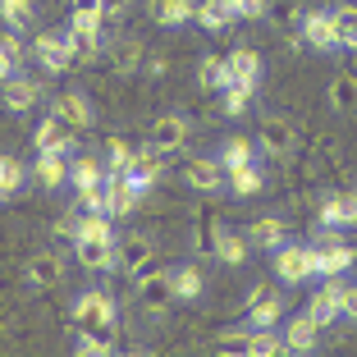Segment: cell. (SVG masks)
Instances as JSON below:
<instances>
[{
	"mask_svg": "<svg viewBox=\"0 0 357 357\" xmlns=\"http://www.w3.org/2000/svg\"><path fill=\"white\" fill-rule=\"evenodd\" d=\"M74 330H87V335H110L115 330V294L110 289H87V294L74 298Z\"/></svg>",
	"mask_w": 357,
	"mask_h": 357,
	"instance_id": "1",
	"label": "cell"
},
{
	"mask_svg": "<svg viewBox=\"0 0 357 357\" xmlns=\"http://www.w3.org/2000/svg\"><path fill=\"white\" fill-rule=\"evenodd\" d=\"M32 55H37V64L46 74H64L78 60V46L69 42V32H37L32 37Z\"/></svg>",
	"mask_w": 357,
	"mask_h": 357,
	"instance_id": "2",
	"label": "cell"
},
{
	"mask_svg": "<svg viewBox=\"0 0 357 357\" xmlns=\"http://www.w3.org/2000/svg\"><path fill=\"white\" fill-rule=\"evenodd\" d=\"M303 42L321 55H335L344 51V37H339V19L335 10H307L303 14Z\"/></svg>",
	"mask_w": 357,
	"mask_h": 357,
	"instance_id": "3",
	"label": "cell"
},
{
	"mask_svg": "<svg viewBox=\"0 0 357 357\" xmlns=\"http://www.w3.org/2000/svg\"><path fill=\"white\" fill-rule=\"evenodd\" d=\"M243 326L248 330H275L284 326V298L266 284H257L252 294H248V312H243Z\"/></svg>",
	"mask_w": 357,
	"mask_h": 357,
	"instance_id": "4",
	"label": "cell"
},
{
	"mask_svg": "<svg viewBox=\"0 0 357 357\" xmlns=\"http://www.w3.org/2000/svg\"><path fill=\"white\" fill-rule=\"evenodd\" d=\"M64 32H69V42L78 46V60L83 55H96L105 42V14H92V10H69V23H64Z\"/></svg>",
	"mask_w": 357,
	"mask_h": 357,
	"instance_id": "5",
	"label": "cell"
},
{
	"mask_svg": "<svg viewBox=\"0 0 357 357\" xmlns=\"http://www.w3.org/2000/svg\"><path fill=\"white\" fill-rule=\"evenodd\" d=\"M137 303L147 307L151 316H160L169 303H178L174 298V271H147V275H137Z\"/></svg>",
	"mask_w": 357,
	"mask_h": 357,
	"instance_id": "6",
	"label": "cell"
},
{
	"mask_svg": "<svg viewBox=\"0 0 357 357\" xmlns=\"http://www.w3.org/2000/svg\"><path fill=\"white\" fill-rule=\"evenodd\" d=\"M353 261H357V248H348V243H321V248H312L316 280H339L344 271H353Z\"/></svg>",
	"mask_w": 357,
	"mask_h": 357,
	"instance_id": "7",
	"label": "cell"
},
{
	"mask_svg": "<svg viewBox=\"0 0 357 357\" xmlns=\"http://www.w3.org/2000/svg\"><path fill=\"white\" fill-rule=\"evenodd\" d=\"M275 275H280V284H307L316 280L312 275V248H298V243H284V248H275Z\"/></svg>",
	"mask_w": 357,
	"mask_h": 357,
	"instance_id": "8",
	"label": "cell"
},
{
	"mask_svg": "<svg viewBox=\"0 0 357 357\" xmlns=\"http://www.w3.org/2000/svg\"><path fill=\"white\" fill-rule=\"evenodd\" d=\"M280 335H284V353H316L326 326L312 312H303V316H289V326H280Z\"/></svg>",
	"mask_w": 357,
	"mask_h": 357,
	"instance_id": "9",
	"label": "cell"
},
{
	"mask_svg": "<svg viewBox=\"0 0 357 357\" xmlns=\"http://www.w3.org/2000/svg\"><path fill=\"white\" fill-rule=\"evenodd\" d=\"M74 142H78V128L69 124V119H60L55 110L37 124V133H32V151H74Z\"/></svg>",
	"mask_w": 357,
	"mask_h": 357,
	"instance_id": "10",
	"label": "cell"
},
{
	"mask_svg": "<svg viewBox=\"0 0 357 357\" xmlns=\"http://www.w3.org/2000/svg\"><path fill=\"white\" fill-rule=\"evenodd\" d=\"M188 142V119L178 115V110H169V115H156L151 119V128H147V147H156V151H178Z\"/></svg>",
	"mask_w": 357,
	"mask_h": 357,
	"instance_id": "11",
	"label": "cell"
},
{
	"mask_svg": "<svg viewBox=\"0 0 357 357\" xmlns=\"http://www.w3.org/2000/svg\"><path fill=\"white\" fill-rule=\"evenodd\" d=\"M183 178L197 192H225V169L215 156H188L183 160Z\"/></svg>",
	"mask_w": 357,
	"mask_h": 357,
	"instance_id": "12",
	"label": "cell"
},
{
	"mask_svg": "<svg viewBox=\"0 0 357 357\" xmlns=\"http://www.w3.org/2000/svg\"><path fill=\"white\" fill-rule=\"evenodd\" d=\"M321 225H326L330 234L357 229V192H335V197L321 202Z\"/></svg>",
	"mask_w": 357,
	"mask_h": 357,
	"instance_id": "13",
	"label": "cell"
},
{
	"mask_svg": "<svg viewBox=\"0 0 357 357\" xmlns=\"http://www.w3.org/2000/svg\"><path fill=\"white\" fill-rule=\"evenodd\" d=\"M151 257H156L151 238H142V234H128V238H119V271H124L128 280L147 275V271H151Z\"/></svg>",
	"mask_w": 357,
	"mask_h": 357,
	"instance_id": "14",
	"label": "cell"
},
{
	"mask_svg": "<svg viewBox=\"0 0 357 357\" xmlns=\"http://www.w3.org/2000/svg\"><path fill=\"white\" fill-rule=\"evenodd\" d=\"M257 147H261L266 156H289V151H294V128H289V119L261 115V128H257Z\"/></svg>",
	"mask_w": 357,
	"mask_h": 357,
	"instance_id": "15",
	"label": "cell"
},
{
	"mask_svg": "<svg viewBox=\"0 0 357 357\" xmlns=\"http://www.w3.org/2000/svg\"><path fill=\"white\" fill-rule=\"evenodd\" d=\"M105 160L92 156V151H78V156H69V188L83 192V188H101L105 183Z\"/></svg>",
	"mask_w": 357,
	"mask_h": 357,
	"instance_id": "16",
	"label": "cell"
},
{
	"mask_svg": "<svg viewBox=\"0 0 357 357\" xmlns=\"http://www.w3.org/2000/svg\"><path fill=\"white\" fill-rule=\"evenodd\" d=\"M307 312H312L316 321H321V326H335L339 316H344V284L326 280L312 298H307Z\"/></svg>",
	"mask_w": 357,
	"mask_h": 357,
	"instance_id": "17",
	"label": "cell"
},
{
	"mask_svg": "<svg viewBox=\"0 0 357 357\" xmlns=\"http://www.w3.org/2000/svg\"><path fill=\"white\" fill-rule=\"evenodd\" d=\"M137 188L128 183V174H110L105 178V215L110 220H124V215H133V206H137Z\"/></svg>",
	"mask_w": 357,
	"mask_h": 357,
	"instance_id": "18",
	"label": "cell"
},
{
	"mask_svg": "<svg viewBox=\"0 0 357 357\" xmlns=\"http://www.w3.org/2000/svg\"><path fill=\"white\" fill-rule=\"evenodd\" d=\"M32 174H37L42 188H64L69 183V151H37Z\"/></svg>",
	"mask_w": 357,
	"mask_h": 357,
	"instance_id": "19",
	"label": "cell"
},
{
	"mask_svg": "<svg viewBox=\"0 0 357 357\" xmlns=\"http://www.w3.org/2000/svg\"><path fill=\"white\" fill-rule=\"evenodd\" d=\"M225 225L215 220V211L211 206H197L192 211V252L197 257H215V238H220Z\"/></svg>",
	"mask_w": 357,
	"mask_h": 357,
	"instance_id": "20",
	"label": "cell"
},
{
	"mask_svg": "<svg viewBox=\"0 0 357 357\" xmlns=\"http://www.w3.org/2000/svg\"><path fill=\"white\" fill-rule=\"evenodd\" d=\"M0 101H5V110L23 115V110H32V105L42 101V83H32V78H19V74H14L10 83L0 87Z\"/></svg>",
	"mask_w": 357,
	"mask_h": 357,
	"instance_id": "21",
	"label": "cell"
},
{
	"mask_svg": "<svg viewBox=\"0 0 357 357\" xmlns=\"http://www.w3.org/2000/svg\"><path fill=\"white\" fill-rule=\"evenodd\" d=\"M248 238H252V248H261V252H275V248L289 243V225H284L280 215H261V220H252Z\"/></svg>",
	"mask_w": 357,
	"mask_h": 357,
	"instance_id": "22",
	"label": "cell"
},
{
	"mask_svg": "<svg viewBox=\"0 0 357 357\" xmlns=\"http://www.w3.org/2000/svg\"><path fill=\"white\" fill-rule=\"evenodd\" d=\"M64 280V261L55 252H32L28 261V284L32 289H55V284Z\"/></svg>",
	"mask_w": 357,
	"mask_h": 357,
	"instance_id": "23",
	"label": "cell"
},
{
	"mask_svg": "<svg viewBox=\"0 0 357 357\" xmlns=\"http://www.w3.org/2000/svg\"><path fill=\"white\" fill-rule=\"evenodd\" d=\"M248 252H252V238L225 225L220 238H215V261H220V266H243V261H248Z\"/></svg>",
	"mask_w": 357,
	"mask_h": 357,
	"instance_id": "24",
	"label": "cell"
},
{
	"mask_svg": "<svg viewBox=\"0 0 357 357\" xmlns=\"http://www.w3.org/2000/svg\"><path fill=\"white\" fill-rule=\"evenodd\" d=\"M257 151H261V147H252L248 137H225L220 147H215V160H220V169H225V174H229V169L257 165Z\"/></svg>",
	"mask_w": 357,
	"mask_h": 357,
	"instance_id": "25",
	"label": "cell"
},
{
	"mask_svg": "<svg viewBox=\"0 0 357 357\" xmlns=\"http://www.w3.org/2000/svg\"><path fill=\"white\" fill-rule=\"evenodd\" d=\"M225 60H229L234 83H252V87H261V55H257L252 46H234Z\"/></svg>",
	"mask_w": 357,
	"mask_h": 357,
	"instance_id": "26",
	"label": "cell"
},
{
	"mask_svg": "<svg viewBox=\"0 0 357 357\" xmlns=\"http://www.w3.org/2000/svg\"><path fill=\"white\" fill-rule=\"evenodd\" d=\"M55 115L60 119H69V124L83 133V128H92V101H87L83 92H64V96H55Z\"/></svg>",
	"mask_w": 357,
	"mask_h": 357,
	"instance_id": "27",
	"label": "cell"
},
{
	"mask_svg": "<svg viewBox=\"0 0 357 357\" xmlns=\"http://www.w3.org/2000/svg\"><path fill=\"white\" fill-rule=\"evenodd\" d=\"M234 19H238V5L234 0H197V23L206 32H225Z\"/></svg>",
	"mask_w": 357,
	"mask_h": 357,
	"instance_id": "28",
	"label": "cell"
},
{
	"mask_svg": "<svg viewBox=\"0 0 357 357\" xmlns=\"http://www.w3.org/2000/svg\"><path fill=\"white\" fill-rule=\"evenodd\" d=\"M151 19L160 28H183L188 19H197V0H151Z\"/></svg>",
	"mask_w": 357,
	"mask_h": 357,
	"instance_id": "29",
	"label": "cell"
},
{
	"mask_svg": "<svg viewBox=\"0 0 357 357\" xmlns=\"http://www.w3.org/2000/svg\"><path fill=\"white\" fill-rule=\"evenodd\" d=\"M261 188H266V174L257 165H243L225 174V192H234V197H257Z\"/></svg>",
	"mask_w": 357,
	"mask_h": 357,
	"instance_id": "30",
	"label": "cell"
},
{
	"mask_svg": "<svg viewBox=\"0 0 357 357\" xmlns=\"http://www.w3.org/2000/svg\"><path fill=\"white\" fill-rule=\"evenodd\" d=\"M252 101H257V87H252V83H229V87L220 92V110H225V119L248 115V110H252Z\"/></svg>",
	"mask_w": 357,
	"mask_h": 357,
	"instance_id": "31",
	"label": "cell"
},
{
	"mask_svg": "<svg viewBox=\"0 0 357 357\" xmlns=\"http://www.w3.org/2000/svg\"><path fill=\"white\" fill-rule=\"evenodd\" d=\"M197 83L206 87V92H225V87L234 83V74H229V60H215V55H202V64H197Z\"/></svg>",
	"mask_w": 357,
	"mask_h": 357,
	"instance_id": "32",
	"label": "cell"
},
{
	"mask_svg": "<svg viewBox=\"0 0 357 357\" xmlns=\"http://www.w3.org/2000/svg\"><path fill=\"white\" fill-rule=\"evenodd\" d=\"M202 294H206V275L197 266H178L174 271V298L178 303H197Z\"/></svg>",
	"mask_w": 357,
	"mask_h": 357,
	"instance_id": "33",
	"label": "cell"
},
{
	"mask_svg": "<svg viewBox=\"0 0 357 357\" xmlns=\"http://www.w3.org/2000/svg\"><path fill=\"white\" fill-rule=\"evenodd\" d=\"M330 105H335L339 115H357V78L353 74H339L330 83Z\"/></svg>",
	"mask_w": 357,
	"mask_h": 357,
	"instance_id": "34",
	"label": "cell"
},
{
	"mask_svg": "<svg viewBox=\"0 0 357 357\" xmlns=\"http://www.w3.org/2000/svg\"><path fill=\"white\" fill-rule=\"evenodd\" d=\"M105 174H128L133 169V147H128L124 137H105Z\"/></svg>",
	"mask_w": 357,
	"mask_h": 357,
	"instance_id": "35",
	"label": "cell"
},
{
	"mask_svg": "<svg viewBox=\"0 0 357 357\" xmlns=\"http://www.w3.org/2000/svg\"><path fill=\"white\" fill-rule=\"evenodd\" d=\"M32 14H37V0H0V19H5V28H14V32L32 28Z\"/></svg>",
	"mask_w": 357,
	"mask_h": 357,
	"instance_id": "36",
	"label": "cell"
},
{
	"mask_svg": "<svg viewBox=\"0 0 357 357\" xmlns=\"http://www.w3.org/2000/svg\"><path fill=\"white\" fill-rule=\"evenodd\" d=\"M23 183H28V165H23L19 156H0V192H5V202H10Z\"/></svg>",
	"mask_w": 357,
	"mask_h": 357,
	"instance_id": "37",
	"label": "cell"
},
{
	"mask_svg": "<svg viewBox=\"0 0 357 357\" xmlns=\"http://www.w3.org/2000/svg\"><path fill=\"white\" fill-rule=\"evenodd\" d=\"M303 14H307V10L298 5V0H271V5H266V19H271L275 28H284V32L294 28V23L303 28Z\"/></svg>",
	"mask_w": 357,
	"mask_h": 357,
	"instance_id": "38",
	"label": "cell"
},
{
	"mask_svg": "<svg viewBox=\"0 0 357 357\" xmlns=\"http://www.w3.org/2000/svg\"><path fill=\"white\" fill-rule=\"evenodd\" d=\"M275 353H284L280 326H275V330H252V339H248V357H275Z\"/></svg>",
	"mask_w": 357,
	"mask_h": 357,
	"instance_id": "39",
	"label": "cell"
},
{
	"mask_svg": "<svg viewBox=\"0 0 357 357\" xmlns=\"http://www.w3.org/2000/svg\"><path fill=\"white\" fill-rule=\"evenodd\" d=\"M74 353H78V357H110V353H115V339H110V335H87V330H78Z\"/></svg>",
	"mask_w": 357,
	"mask_h": 357,
	"instance_id": "40",
	"label": "cell"
},
{
	"mask_svg": "<svg viewBox=\"0 0 357 357\" xmlns=\"http://www.w3.org/2000/svg\"><path fill=\"white\" fill-rule=\"evenodd\" d=\"M335 19H339L344 51H357V5H335Z\"/></svg>",
	"mask_w": 357,
	"mask_h": 357,
	"instance_id": "41",
	"label": "cell"
},
{
	"mask_svg": "<svg viewBox=\"0 0 357 357\" xmlns=\"http://www.w3.org/2000/svg\"><path fill=\"white\" fill-rule=\"evenodd\" d=\"M137 64H142V51H137V42H115V74H133Z\"/></svg>",
	"mask_w": 357,
	"mask_h": 357,
	"instance_id": "42",
	"label": "cell"
},
{
	"mask_svg": "<svg viewBox=\"0 0 357 357\" xmlns=\"http://www.w3.org/2000/svg\"><path fill=\"white\" fill-rule=\"evenodd\" d=\"M248 339H252V330H248V326L220 330V348H229V353H248Z\"/></svg>",
	"mask_w": 357,
	"mask_h": 357,
	"instance_id": "43",
	"label": "cell"
},
{
	"mask_svg": "<svg viewBox=\"0 0 357 357\" xmlns=\"http://www.w3.org/2000/svg\"><path fill=\"white\" fill-rule=\"evenodd\" d=\"M0 46H5V51H10L14 60L23 64V51H28V46H23V37H19V32H14V28H5V32H0Z\"/></svg>",
	"mask_w": 357,
	"mask_h": 357,
	"instance_id": "44",
	"label": "cell"
},
{
	"mask_svg": "<svg viewBox=\"0 0 357 357\" xmlns=\"http://www.w3.org/2000/svg\"><path fill=\"white\" fill-rule=\"evenodd\" d=\"M234 5H238V19H266L271 0H234Z\"/></svg>",
	"mask_w": 357,
	"mask_h": 357,
	"instance_id": "45",
	"label": "cell"
},
{
	"mask_svg": "<svg viewBox=\"0 0 357 357\" xmlns=\"http://www.w3.org/2000/svg\"><path fill=\"white\" fill-rule=\"evenodd\" d=\"M14 74H19V60H14V55H10V51H5V46H0V87L10 83V78H14Z\"/></svg>",
	"mask_w": 357,
	"mask_h": 357,
	"instance_id": "46",
	"label": "cell"
},
{
	"mask_svg": "<svg viewBox=\"0 0 357 357\" xmlns=\"http://www.w3.org/2000/svg\"><path fill=\"white\" fill-rule=\"evenodd\" d=\"M339 321L357 326V284H353V289H344V316H339Z\"/></svg>",
	"mask_w": 357,
	"mask_h": 357,
	"instance_id": "47",
	"label": "cell"
},
{
	"mask_svg": "<svg viewBox=\"0 0 357 357\" xmlns=\"http://www.w3.org/2000/svg\"><path fill=\"white\" fill-rule=\"evenodd\" d=\"M133 0H101V10H105V19H119V14L128 10Z\"/></svg>",
	"mask_w": 357,
	"mask_h": 357,
	"instance_id": "48",
	"label": "cell"
},
{
	"mask_svg": "<svg viewBox=\"0 0 357 357\" xmlns=\"http://www.w3.org/2000/svg\"><path fill=\"white\" fill-rule=\"evenodd\" d=\"M165 69H169V60H165V55H151V60H147V74H151V78H160Z\"/></svg>",
	"mask_w": 357,
	"mask_h": 357,
	"instance_id": "49",
	"label": "cell"
},
{
	"mask_svg": "<svg viewBox=\"0 0 357 357\" xmlns=\"http://www.w3.org/2000/svg\"><path fill=\"white\" fill-rule=\"evenodd\" d=\"M74 10H92V14H105L101 0H74Z\"/></svg>",
	"mask_w": 357,
	"mask_h": 357,
	"instance_id": "50",
	"label": "cell"
},
{
	"mask_svg": "<svg viewBox=\"0 0 357 357\" xmlns=\"http://www.w3.org/2000/svg\"><path fill=\"white\" fill-rule=\"evenodd\" d=\"M0 202H5V192H0Z\"/></svg>",
	"mask_w": 357,
	"mask_h": 357,
	"instance_id": "51",
	"label": "cell"
}]
</instances>
